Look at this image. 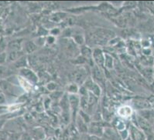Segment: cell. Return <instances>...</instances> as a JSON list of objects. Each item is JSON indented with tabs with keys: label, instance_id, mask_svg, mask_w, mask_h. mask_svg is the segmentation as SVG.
<instances>
[{
	"label": "cell",
	"instance_id": "obj_1",
	"mask_svg": "<svg viewBox=\"0 0 154 140\" xmlns=\"http://www.w3.org/2000/svg\"><path fill=\"white\" fill-rule=\"evenodd\" d=\"M19 74L20 77L23 78L27 80L31 84H36L38 83L39 78L36 72H34L32 69L29 68H23L19 69Z\"/></svg>",
	"mask_w": 154,
	"mask_h": 140
},
{
	"label": "cell",
	"instance_id": "obj_2",
	"mask_svg": "<svg viewBox=\"0 0 154 140\" xmlns=\"http://www.w3.org/2000/svg\"><path fill=\"white\" fill-rule=\"evenodd\" d=\"M105 127H104L103 125L100 123L99 122H91L90 125H88V133L89 136L96 137H102L103 136L104 129Z\"/></svg>",
	"mask_w": 154,
	"mask_h": 140
},
{
	"label": "cell",
	"instance_id": "obj_3",
	"mask_svg": "<svg viewBox=\"0 0 154 140\" xmlns=\"http://www.w3.org/2000/svg\"><path fill=\"white\" fill-rule=\"evenodd\" d=\"M0 90L4 94L9 95H17V86H14L13 83L5 79L0 80Z\"/></svg>",
	"mask_w": 154,
	"mask_h": 140
},
{
	"label": "cell",
	"instance_id": "obj_4",
	"mask_svg": "<svg viewBox=\"0 0 154 140\" xmlns=\"http://www.w3.org/2000/svg\"><path fill=\"white\" fill-rule=\"evenodd\" d=\"M68 101L69 106L72 111L73 117L76 119L77 113H78L80 107V98L76 94H69Z\"/></svg>",
	"mask_w": 154,
	"mask_h": 140
},
{
	"label": "cell",
	"instance_id": "obj_5",
	"mask_svg": "<svg viewBox=\"0 0 154 140\" xmlns=\"http://www.w3.org/2000/svg\"><path fill=\"white\" fill-rule=\"evenodd\" d=\"M92 60L95 66L100 69L104 67V61H105V53L103 50L100 48H94L92 52Z\"/></svg>",
	"mask_w": 154,
	"mask_h": 140
},
{
	"label": "cell",
	"instance_id": "obj_6",
	"mask_svg": "<svg viewBox=\"0 0 154 140\" xmlns=\"http://www.w3.org/2000/svg\"><path fill=\"white\" fill-rule=\"evenodd\" d=\"M91 79L94 80L95 83L101 86L102 84H104L105 83V75H104L103 72L101 70L99 67L97 66H94L91 69Z\"/></svg>",
	"mask_w": 154,
	"mask_h": 140
},
{
	"label": "cell",
	"instance_id": "obj_7",
	"mask_svg": "<svg viewBox=\"0 0 154 140\" xmlns=\"http://www.w3.org/2000/svg\"><path fill=\"white\" fill-rule=\"evenodd\" d=\"M137 122L143 132H145L147 134L152 133V127H151L150 124L148 121L146 120L145 118H143V117L140 115V116L137 117Z\"/></svg>",
	"mask_w": 154,
	"mask_h": 140
},
{
	"label": "cell",
	"instance_id": "obj_8",
	"mask_svg": "<svg viewBox=\"0 0 154 140\" xmlns=\"http://www.w3.org/2000/svg\"><path fill=\"white\" fill-rule=\"evenodd\" d=\"M130 133H131V138L132 140H146V136L144 133L138 129L136 126H132L130 127Z\"/></svg>",
	"mask_w": 154,
	"mask_h": 140
},
{
	"label": "cell",
	"instance_id": "obj_9",
	"mask_svg": "<svg viewBox=\"0 0 154 140\" xmlns=\"http://www.w3.org/2000/svg\"><path fill=\"white\" fill-rule=\"evenodd\" d=\"M23 46V39H14L12 40L8 43L7 47L10 51H22Z\"/></svg>",
	"mask_w": 154,
	"mask_h": 140
},
{
	"label": "cell",
	"instance_id": "obj_10",
	"mask_svg": "<svg viewBox=\"0 0 154 140\" xmlns=\"http://www.w3.org/2000/svg\"><path fill=\"white\" fill-rule=\"evenodd\" d=\"M118 114L121 118H129L132 114V108L129 106H122V107H120L118 109Z\"/></svg>",
	"mask_w": 154,
	"mask_h": 140
},
{
	"label": "cell",
	"instance_id": "obj_11",
	"mask_svg": "<svg viewBox=\"0 0 154 140\" xmlns=\"http://www.w3.org/2000/svg\"><path fill=\"white\" fill-rule=\"evenodd\" d=\"M81 56L85 58L88 61L92 59V52L93 50L89 45H84L81 47Z\"/></svg>",
	"mask_w": 154,
	"mask_h": 140
},
{
	"label": "cell",
	"instance_id": "obj_12",
	"mask_svg": "<svg viewBox=\"0 0 154 140\" xmlns=\"http://www.w3.org/2000/svg\"><path fill=\"white\" fill-rule=\"evenodd\" d=\"M75 122H76V126L78 129V131L82 133H88V124L86 123L79 115H78V116L77 117L76 119H75Z\"/></svg>",
	"mask_w": 154,
	"mask_h": 140
},
{
	"label": "cell",
	"instance_id": "obj_13",
	"mask_svg": "<svg viewBox=\"0 0 154 140\" xmlns=\"http://www.w3.org/2000/svg\"><path fill=\"white\" fill-rule=\"evenodd\" d=\"M23 56V51H10L7 56L8 61L16 62L19 59Z\"/></svg>",
	"mask_w": 154,
	"mask_h": 140
},
{
	"label": "cell",
	"instance_id": "obj_14",
	"mask_svg": "<svg viewBox=\"0 0 154 140\" xmlns=\"http://www.w3.org/2000/svg\"><path fill=\"white\" fill-rule=\"evenodd\" d=\"M31 136L33 140H44L45 133L42 129L36 128L33 130V135H31Z\"/></svg>",
	"mask_w": 154,
	"mask_h": 140
},
{
	"label": "cell",
	"instance_id": "obj_15",
	"mask_svg": "<svg viewBox=\"0 0 154 140\" xmlns=\"http://www.w3.org/2000/svg\"><path fill=\"white\" fill-rule=\"evenodd\" d=\"M74 79L77 83H84L86 80V72L83 69H81L75 72Z\"/></svg>",
	"mask_w": 154,
	"mask_h": 140
},
{
	"label": "cell",
	"instance_id": "obj_16",
	"mask_svg": "<svg viewBox=\"0 0 154 140\" xmlns=\"http://www.w3.org/2000/svg\"><path fill=\"white\" fill-rule=\"evenodd\" d=\"M27 58L25 56H22V57L19 59L17 61L14 63V66L16 68H18L19 69L23 68H27Z\"/></svg>",
	"mask_w": 154,
	"mask_h": 140
},
{
	"label": "cell",
	"instance_id": "obj_17",
	"mask_svg": "<svg viewBox=\"0 0 154 140\" xmlns=\"http://www.w3.org/2000/svg\"><path fill=\"white\" fill-rule=\"evenodd\" d=\"M24 47V49H25V52H27V53H33V52H35L36 49V43L33 41H28L25 43V45L23 46V48Z\"/></svg>",
	"mask_w": 154,
	"mask_h": 140
},
{
	"label": "cell",
	"instance_id": "obj_18",
	"mask_svg": "<svg viewBox=\"0 0 154 140\" xmlns=\"http://www.w3.org/2000/svg\"><path fill=\"white\" fill-rule=\"evenodd\" d=\"M104 67L109 69H112L114 67V59L109 54H105Z\"/></svg>",
	"mask_w": 154,
	"mask_h": 140
},
{
	"label": "cell",
	"instance_id": "obj_19",
	"mask_svg": "<svg viewBox=\"0 0 154 140\" xmlns=\"http://www.w3.org/2000/svg\"><path fill=\"white\" fill-rule=\"evenodd\" d=\"M112 124L113 126H115V128H116V131L118 132V133L123 131V130L125 129V123H124L123 121H122L119 118H116V119H114V121L112 122Z\"/></svg>",
	"mask_w": 154,
	"mask_h": 140
},
{
	"label": "cell",
	"instance_id": "obj_20",
	"mask_svg": "<svg viewBox=\"0 0 154 140\" xmlns=\"http://www.w3.org/2000/svg\"><path fill=\"white\" fill-rule=\"evenodd\" d=\"M133 104H134L135 107L137 108V109H147V108L150 107L149 103H148L146 101L143 100V99H136V100H134Z\"/></svg>",
	"mask_w": 154,
	"mask_h": 140
},
{
	"label": "cell",
	"instance_id": "obj_21",
	"mask_svg": "<svg viewBox=\"0 0 154 140\" xmlns=\"http://www.w3.org/2000/svg\"><path fill=\"white\" fill-rule=\"evenodd\" d=\"M73 39H74V43L76 44V45H84L85 42V38L83 35L82 34H76L74 35L73 36Z\"/></svg>",
	"mask_w": 154,
	"mask_h": 140
},
{
	"label": "cell",
	"instance_id": "obj_22",
	"mask_svg": "<svg viewBox=\"0 0 154 140\" xmlns=\"http://www.w3.org/2000/svg\"><path fill=\"white\" fill-rule=\"evenodd\" d=\"M19 80H20V85L21 86L23 89L25 91H29L31 89V83H29L27 80H26L25 79L22 77H19Z\"/></svg>",
	"mask_w": 154,
	"mask_h": 140
},
{
	"label": "cell",
	"instance_id": "obj_23",
	"mask_svg": "<svg viewBox=\"0 0 154 140\" xmlns=\"http://www.w3.org/2000/svg\"><path fill=\"white\" fill-rule=\"evenodd\" d=\"M67 90L69 94H77L79 92V87L76 83H71L67 86Z\"/></svg>",
	"mask_w": 154,
	"mask_h": 140
},
{
	"label": "cell",
	"instance_id": "obj_24",
	"mask_svg": "<svg viewBox=\"0 0 154 140\" xmlns=\"http://www.w3.org/2000/svg\"><path fill=\"white\" fill-rule=\"evenodd\" d=\"M22 133L19 132H9L7 140H20Z\"/></svg>",
	"mask_w": 154,
	"mask_h": 140
},
{
	"label": "cell",
	"instance_id": "obj_25",
	"mask_svg": "<svg viewBox=\"0 0 154 140\" xmlns=\"http://www.w3.org/2000/svg\"><path fill=\"white\" fill-rule=\"evenodd\" d=\"M140 116L143 117V118H145L146 120L149 119V118H152L153 117V113L151 111H148V110H145V111H140Z\"/></svg>",
	"mask_w": 154,
	"mask_h": 140
},
{
	"label": "cell",
	"instance_id": "obj_26",
	"mask_svg": "<svg viewBox=\"0 0 154 140\" xmlns=\"http://www.w3.org/2000/svg\"><path fill=\"white\" fill-rule=\"evenodd\" d=\"M9 136V131L2 129L0 130V140H7Z\"/></svg>",
	"mask_w": 154,
	"mask_h": 140
},
{
	"label": "cell",
	"instance_id": "obj_27",
	"mask_svg": "<svg viewBox=\"0 0 154 140\" xmlns=\"http://www.w3.org/2000/svg\"><path fill=\"white\" fill-rule=\"evenodd\" d=\"M8 74H9V70L7 69V68L0 66V78L5 77Z\"/></svg>",
	"mask_w": 154,
	"mask_h": 140
},
{
	"label": "cell",
	"instance_id": "obj_28",
	"mask_svg": "<svg viewBox=\"0 0 154 140\" xmlns=\"http://www.w3.org/2000/svg\"><path fill=\"white\" fill-rule=\"evenodd\" d=\"M20 140H33L31 135L28 133H22Z\"/></svg>",
	"mask_w": 154,
	"mask_h": 140
},
{
	"label": "cell",
	"instance_id": "obj_29",
	"mask_svg": "<svg viewBox=\"0 0 154 140\" xmlns=\"http://www.w3.org/2000/svg\"><path fill=\"white\" fill-rule=\"evenodd\" d=\"M6 59H7V54L5 52H1L0 53V66H1V64L5 63L6 61Z\"/></svg>",
	"mask_w": 154,
	"mask_h": 140
},
{
	"label": "cell",
	"instance_id": "obj_30",
	"mask_svg": "<svg viewBox=\"0 0 154 140\" xmlns=\"http://www.w3.org/2000/svg\"><path fill=\"white\" fill-rule=\"evenodd\" d=\"M47 89L50 91H54L57 89V85L54 83H50L47 85Z\"/></svg>",
	"mask_w": 154,
	"mask_h": 140
},
{
	"label": "cell",
	"instance_id": "obj_31",
	"mask_svg": "<svg viewBox=\"0 0 154 140\" xmlns=\"http://www.w3.org/2000/svg\"><path fill=\"white\" fill-rule=\"evenodd\" d=\"M60 33V29H58V28H54V29H52L51 30V34L52 35V36L55 37L56 36H58V35Z\"/></svg>",
	"mask_w": 154,
	"mask_h": 140
},
{
	"label": "cell",
	"instance_id": "obj_32",
	"mask_svg": "<svg viewBox=\"0 0 154 140\" xmlns=\"http://www.w3.org/2000/svg\"><path fill=\"white\" fill-rule=\"evenodd\" d=\"M5 102H6V95L2 91H0V106L5 104Z\"/></svg>",
	"mask_w": 154,
	"mask_h": 140
},
{
	"label": "cell",
	"instance_id": "obj_33",
	"mask_svg": "<svg viewBox=\"0 0 154 140\" xmlns=\"http://www.w3.org/2000/svg\"><path fill=\"white\" fill-rule=\"evenodd\" d=\"M6 120L5 119V118H0V130L3 129L4 126H5V125H6Z\"/></svg>",
	"mask_w": 154,
	"mask_h": 140
},
{
	"label": "cell",
	"instance_id": "obj_34",
	"mask_svg": "<svg viewBox=\"0 0 154 140\" xmlns=\"http://www.w3.org/2000/svg\"><path fill=\"white\" fill-rule=\"evenodd\" d=\"M55 41V37L54 36H50V37H47V42H49L50 44L53 43Z\"/></svg>",
	"mask_w": 154,
	"mask_h": 140
}]
</instances>
